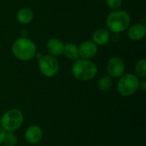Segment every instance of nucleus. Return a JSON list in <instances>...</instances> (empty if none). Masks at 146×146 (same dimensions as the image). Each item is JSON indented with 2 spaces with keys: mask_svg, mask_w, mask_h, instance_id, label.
<instances>
[{
  "mask_svg": "<svg viewBox=\"0 0 146 146\" xmlns=\"http://www.w3.org/2000/svg\"><path fill=\"white\" fill-rule=\"evenodd\" d=\"M11 50L14 56L23 62L33 59L37 53V48L34 42L26 37H21L15 40Z\"/></svg>",
  "mask_w": 146,
  "mask_h": 146,
  "instance_id": "obj_1",
  "label": "nucleus"
},
{
  "mask_svg": "<svg viewBox=\"0 0 146 146\" xmlns=\"http://www.w3.org/2000/svg\"><path fill=\"white\" fill-rule=\"evenodd\" d=\"M72 74L78 80L89 81L97 75L98 68L96 64L90 60L78 58L73 63Z\"/></svg>",
  "mask_w": 146,
  "mask_h": 146,
  "instance_id": "obj_2",
  "label": "nucleus"
},
{
  "mask_svg": "<svg viewBox=\"0 0 146 146\" xmlns=\"http://www.w3.org/2000/svg\"><path fill=\"white\" fill-rule=\"evenodd\" d=\"M106 26L113 33H122L130 27L131 17L127 11L116 9L106 17Z\"/></svg>",
  "mask_w": 146,
  "mask_h": 146,
  "instance_id": "obj_3",
  "label": "nucleus"
},
{
  "mask_svg": "<svg viewBox=\"0 0 146 146\" xmlns=\"http://www.w3.org/2000/svg\"><path fill=\"white\" fill-rule=\"evenodd\" d=\"M23 121L24 116L21 110L16 109L9 110L2 116L1 127L5 132H15L21 127Z\"/></svg>",
  "mask_w": 146,
  "mask_h": 146,
  "instance_id": "obj_4",
  "label": "nucleus"
},
{
  "mask_svg": "<svg viewBox=\"0 0 146 146\" xmlns=\"http://www.w3.org/2000/svg\"><path fill=\"white\" fill-rule=\"evenodd\" d=\"M139 88V78L133 74H126L120 77L117 91L122 97H130Z\"/></svg>",
  "mask_w": 146,
  "mask_h": 146,
  "instance_id": "obj_5",
  "label": "nucleus"
},
{
  "mask_svg": "<svg viewBox=\"0 0 146 146\" xmlns=\"http://www.w3.org/2000/svg\"><path fill=\"white\" fill-rule=\"evenodd\" d=\"M38 68L42 74L45 77L51 78L57 74L59 72V62L51 55H43L38 59Z\"/></svg>",
  "mask_w": 146,
  "mask_h": 146,
  "instance_id": "obj_6",
  "label": "nucleus"
},
{
  "mask_svg": "<svg viewBox=\"0 0 146 146\" xmlns=\"http://www.w3.org/2000/svg\"><path fill=\"white\" fill-rule=\"evenodd\" d=\"M106 68L109 76H110L111 78H120L124 74L126 66L124 61L121 58L118 56H114L108 61Z\"/></svg>",
  "mask_w": 146,
  "mask_h": 146,
  "instance_id": "obj_7",
  "label": "nucleus"
},
{
  "mask_svg": "<svg viewBox=\"0 0 146 146\" xmlns=\"http://www.w3.org/2000/svg\"><path fill=\"white\" fill-rule=\"evenodd\" d=\"M79 57L86 60H90L93 58L98 53V45L90 40L82 42L78 47Z\"/></svg>",
  "mask_w": 146,
  "mask_h": 146,
  "instance_id": "obj_8",
  "label": "nucleus"
},
{
  "mask_svg": "<svg viewBox=\"0 0 146 146\" xmlns=\"http://www.w3.org/2000/svg\"><path fill=\"white\" fill-rule=\"evenodd\" d=\"M43 138V131L40 127L33 125L30 126L25 132V139L27 142L35 145L41 141Z\"/></svg>",
  "mask_w": 146,
  "mask_h": 146,
  "instance_id": "obj_9",
  "label": "nucleus"
},
{
  "mask_svg": "<svg viewBox=\"0 0 146 146\" xmlns=\"http://www.w3.org/2000/svg\"><path fill=\"white\" fill-rule=\"evenodd\" d=\"M146 34L145 26L142 23H136L128 27L127 36L133 41H139Z\"/></svg>",
  "mask_w": 146,
  "mask_h": 146,
  "instance_id": "obj_10",
  "label": "nucleus"
},
{
  "mask_svg": "<svg viewBox=\"0 0 146 146\" xmlns=\"http://www.w3.org/2000/svg\"><path fill=\"white\" fill-rule=\"evenodd\" d=\"M46 48L50 55L53 56H59L63 53L64 44L61 39L53 38L49 39L46 44Z\"/></svg>",
  "mask_w": 146,
  "mask_h": 146,
  "instance_id": "obj_11",
  "label": "nucleus"
},
{
  "mask_svg": "<svg viewBox=\"0 0 146 146\" xmlns=\"http://www.w3.org/2000/svg\"><path fill=\"white\" fill-rule=\"evenodd\" d=\"M110 39V33L108 29L98 28L97 29L92 35V42L97 45H104L108 44Z\"/></svg>",
  "mask_w": 146,
  "mask_h": 146,
  "instance_id": "obj_12",
  "label": "nucleus"
},
{
  "mask_svg": "<svg viewBox=\"0 0 146 146\" xmlns=\"http://www.w3.org/2000/svg\"><path fill=\"white\" fill-rule=\"evenodd\" d=\"M33 16L34 15L33 10L27 7L21 8L16 14L17 21L22 25H27L30 22H32V21L33 20Z\"/></svg>",
  "mask_w": 146,
  "mask_h": 146,
  "instance_id": "obj_13",
  "label": "nucleus"
},
{
  "mask_svg": "<svg viewBox=\"0 0 146 146\" xmlns=\"http://www.w3.org/2000/svg\"><path fill=\"white\" fill-rule=\"evenodd\" d=\"M64 56L72 61H75L79 58V52H78V46L73 43H67L64 44L63 53Z\"/></svg>",
  "mask_w": 146,
  "mask_h": 146,
  "instance_id": "obj_14",
  "label": "nucleus"
},
{
  "mask_svg": "<svg viewBox=\"0 0 146 146\" xmlns=\"http://www.w3.org/2000/svg\"><path fill=\"white\" fill-rule=\"evenodd\" d=\"M113 86V80L110 76H103L98 80V86L103 92H108Z\"/></svg>",
  "mask_w": 146,
  "mask_h": 146,
  "instance_id": "obj_15",
  "label": "nucleus"
},
{
  "mask_svg": "<svg viewBox=\"0 0 146 146\" xmlns=\"http://www.w3.org/2000/svg\"><path fill=\"white\" fill-rule=\"evenodd\" d=\"M135 73L138 78L145 79L146 77V60L145 58L139 59L135 66Z\"/></svg>",
  "mask_w": 146,
  "mask_h": 146,
  "instance_id": "obj_16",
  "label": "nucleus"
},
{
  "mask_svg": "<svg viewBox=\"0 0 146 146\" xmlns=\"http://www.w3.org/2000/svg\"><path fill=\"white\" fill-rule=\"evenodd\" d=\"M17 143V138L13 132H6L3 144L5 146H15Z\"/></svg>",
  "mask_w": 146,
  "mask_h": 146,
  "instance_id": "obj_17",
  "label": "nucleus"
},
{
  "mask_svg": "<svg viewBox=\"0 0 146 146\" xmlns=\"http://www.w3.org/2000/svg\"><path fill=\"white\" fill-rule=\"evenodd\" d=\"M105 3L110 9L116 10L121 6L122 0H105Z\"/></svg>",
  "mask_w": 146,
  "mask_h": 146,
  "instance_id": "obj_18",
  "label": "nucleus"
},
{
  "mask_svg": "<svg viewBox=\"0 0 146 146\" xmlns=\"http://www.w3.org/2000/svg\"><path fill=\"white\" fill-rule=\"evenodd\" d=\"M5 135H6V132L4 130H3V129H0V145L3 144Z\"/></svg>",
  "mask_w": 146,
  "mask_h": 146,
  "instance_id": "obj_19",
  "label": "nucleus"
},
{
  "mask_svg": "<svg viewBox=\"0 0 146 146\" xmlns=\"http://www.w3.org/2000/svg\"><path fill=\"white\" fill-rule=\"evenodd\" d=\"M139 88L143 92H145L146 91V80L145 79H143V80L139 81Z\"/></svg>",
  "mask_w": 146,
  "mask_h": 146,
  "instance_id": "obj_20",
  "label": "nucleus"
}]
</instances>
